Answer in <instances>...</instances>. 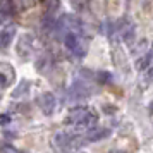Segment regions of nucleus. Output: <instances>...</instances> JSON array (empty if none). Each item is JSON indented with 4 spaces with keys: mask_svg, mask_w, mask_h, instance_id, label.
Returning a JSON list of instances; mask_svg holds the SVG:
<instances>
[{
    "mask_svg": "<svg viewBox=\"0 0 153 153\" xmlns=\"http://www.w3.org/2000/svg\"><path fill=\"white\" fill-rule=\"evenodd\" d=\"M65 122L74 126H91L95 122V115L91 112H88L86 108H74L65 117Z\"/></svg>",
    "mask_w": 153,
    "mask_h": 153,
    "instance_id": "f257e3e1",
    "label": "nucleus"
},
{
    "mask_svg": "<svg viewBox=\"0 0 153 153\" xmlns=\"http://www.w3.org/2000/svg\"><path fill=\"white\" fill-rule=\"evenodd\" d=\"M64 42H65V47L69 50L72 55H76L77 59H83L84 53H86V48H84L83 42H81V38L77 36L76 31H69L65 38H64Z\"/></svg>",
    "mask_w": 153,
    "mask_h": 153,
    "instance_id": "f03ea898",
    "label": "nucleus"
},
{
    "mask_svg": "<svg viewBox=\"0 0 153 153\" xmlns=\"http://www.w3.org/2000/svg\"><path fill=\"white\" fill-rule=\"evenodd\" d=\"M74 143H76V136L67 134V132H59L53 138V146L59 152H69V150H72Z\"/></svg>",
    "mask_w": 153,
    "mask_h": 153,
    "instance_id": "7ed1b4c3",
    "label": "nucleus"
},
{
    "mask_svg": "<svg viewBox=\"0 0 153 153\" xmlns=\"http://www.w3.org/2000/svg\"><path fill=\"white\" fill-rule=\"evenodd\" d=\"M38 103H40V107H42V110L45 112V114H52L53 112V108H55V98H53V95L52 93H45V95H42L40 97V100H38Z\"/></svg>",
    "mask_w": 153,
    "mask_h": 153,
    "instance_id": "20e7f679",
    "label": "nucleus"
},
{
    "mask_svg": "<svg viewBox=\"0 0 153 153\" xmlns=\"http://www.w3.org/2000/svg\"><path fill=\"white\" fill-rule=\"evenodd\" d=\"M14 40V29H4L0 31V50H5Z\"/></svg>",
    "mask_w": 153,
    "mask_h": 153,
    "instance_id": "39448f33",
    "label": "nucleus"
},
{
    "mask_svg": "<svg viewBox=\"0 0 153 153\" xmlns=\"http://www.w3.org/2000/svg\"><path fill=\"white\" fill-rule=\"evenodd\" d=\"M110 136V131L108 129H95V131L88 132L86 136H84V139H88V141H100V139H105Z\"/></svg>",
    "mask_w": 153,
    "mask_h": 153,
    "instance_id": "423d86ee",
    "label": "nucleus"
},
{
    "mask_svg": "<svg viewBox=\"0 0 153 153\" xmlns=\"http://www.w3.org/2000/svg\"><path fill=\"white\" fill-rule=\"evenodd\" d=\"M16 12V4L14 0H2V9H0V14L4 17H10Z\"/></svg>",
    "mask_w": 153,
    "mask_h": 153,
    "instance_id": "0eeeda50",
    "label": "nucleus"
},
{
    "mask_svg": "<svg viewBox=\"0 0 153 153\" xmlns=\"http://www.w3.org/2000/svg\"><path fill=\"white\" fill-rule=\"evenodd\" d=\"M0 150H2V153H22V152H17L16 148H12L10 145H0Z\"/></svg>",
    "mask_w": 153,
    "mask_h": 153,
    "instance_id": "6e6552de",
    "label": "nucleus"
},
{
    "mask_svg": "<svg viewBox=\"0 0 153 153\" xmlns=\"http://www.w3.org/2000/svg\"><path fill=\"white\" fill-rule=\"evenodd\" d=\"M150 62H152V53L148 52V53L145 55V60H143V62H138V67H139V69H145Z\"/></svg>",
    "mask_w": 153,
    "mask_h": 153,
    "instance_id": "1a4fd4ad",
    "label": "nucleus"
},
{
    "mask_svg": "<svg viewBox=\"0 0 153 153\" xmlns=\"http://www.w3.org/2000/svg\"><path fill=\"white\" fill-rule=\"evenodd\" d=\"M86 2H88V0H71V4L76 9H83L84 5H86Z\"/></svg>",
    "mask_w": 153,
    "mask_h": 153,
    "instance_id": "9d476101",
    "label": "nucleus"
},
{
    "mask_svg": "<svg viewBox=\"0 0 153 153\" xmlns=\"http://www.w3.org/2000/svg\"><path fill=\"white\" fill-rule=\"evenodd\" d=\"M7 77L4 76V74H2V72H0V86H4V88H5V86H7Z\"/></svg>",
    "mask_w": 153,
    "mask_h": 153,
    "instance_id": "9b49d317",
    "label": "nucleus"
},
{
    "mask_svg": "<svg viewBox=\"0 0 153 153\" xmlns=\"http://www.w3.org/2000/svg\"><path fill=\"white\" fill-rule=\"evenodd\" d=\"M4 19H5V17H4V16L0 14V26H2V22H4Z\"/></svg>",
    "mask_w": 153,
    "mask_h": 153,
    "instance_id": "f8f14e48",
    "label": "nucleus"
}]
</instances>
